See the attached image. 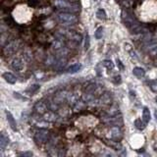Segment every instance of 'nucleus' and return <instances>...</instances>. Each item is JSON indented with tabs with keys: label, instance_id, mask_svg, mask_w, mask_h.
<instances>
[{
	"label": "nucleus",
	"instance_id": "obj_1",
	"mask_svg": "<svg viewBox=\"0 0 157 157\" xmlns=\"http://www.w3.org/2000/svg\"><path fill=\"white\" fill-rule=\"evenodd\" d=\"M121 17H122V21L124 23V25L132 33H147V29L144 26H142L131 12L127 11V10H123Z\"/></svg>",
	"mask_w": 157,
	"mask_h": 157
},
{
	"label": "nucleus",
	"instance_id": "obj_2",
	"mask_svg": "<svg viewBox=\"0 0 157 157\" xmlns=\"http://www.w3.org/2000/svg\"><path fill=\"white\" fill-rule=\"evenodd\" d=\"M57 21L63 26H72V25L76 24L78 21V17L72 12L64 11L59 13L56 16Z\"/></svg>",
	"mask_w": 157,
	"mask_h": 157
},
{
	"label": "nucleus",
	"instance_id": "obj_3",
	"mask_svg": "<svg viewBox=\"0 0 157 157\" xmlns=\"http://www.w3.org/2000/svg\"><path fill=\"white\" fill-rule=\"evenodd\" d=\"M68 39H67V44L70 47L75 48L77 46H78L81 44V42L82 41V36L81 33H78L76 32L73 33H69L67 34Z\"/></svg>",
	"mask_w": 157,
	"mask_h": 157
},
{
	"label": "nucleus",
	"instance_id": "obj_4",
	"mask_svg": "<svg viewBox=\"0 0 157 157\" xmlns=\"http://www.w3.org/2000/svg\"><path fill=\"white\" fill-rule=\"evenodd\" d=\"M49 139V132L45 129H39L34 132V140L38 144H43L48 141Z\"/></svg>",
	"mask_w": 157,
	"mask_h": 157
},
{
	"label": "nucleus",
	"instance_id": "obj_5",
	"mask_svg": "<svg viewBox=\"0 0 157 157\" xmlns=\"http://www.w3.org/2000/svg\"><path fill=\"white\" fill-rule=\"evenodd\" d=\"M49 107H50V104L46 103V101L38 100L37 102H36V104L33 105V110L36 113H37V114L41 115V114H45L48 111Z\"/></svg>",
	"mask_w": 157,
	"mask_h": 157
},
{
	"label": "nucleus",
	"instance_id": "obj_6",
	"mask_svg": "<svg viewBox=\"0 0 157 157\" xmlns=\"http://www.w3.org/2000/svg\"><path fill=\"white\" fill-rule=\"evenodd\" d=\"M68 92L66 90H58L56 93H55V95H54L53 97V103H55L56 105H60L62 104V103L65 101L67 98H68Z\"/></svg>",
	"mask_w": 157,
	"mask_h": 157
},
{
	"label": "nucleus",
	"instance_id": "obj_7",
	"mask_svg": "<svg viewBox=\"0 0 157 157\" xmlns=\"http://www.w3.org/2000/svg\"><path fill=\"white\" fill-rule=\"evenodd\" d=\"M18 46H19L18 41H16V40L11 41L10 43H8L5 47H3V54L4 55H11V54H13L17 51Z\"/></svg>",
	"mask_w": 157,
	"mask_h": 157
},
{
	"label": "nucleus",
	"instance_id": "obj_8",
	"mask_svg": "<svg viewBox=\"0 0 157 157\" xmlns=\"http://www.w3.org/2000/svg\"><path fill=\"white\" fill-rule=\"evenodd\" d=\"M110 137L111 140H114L119 141L122 137H123V132L121 131V129L118 126H113L110 129Z\"/></svg>",
	"mask_w": 157,
	"mask_h": 157
},
{
	"label": "nucleus",
	"instance_id": "obj_9",
	"mask_svg": "<svg viewBox=\"0 0 157 157\" xmlns=\"http://www.w3.org/2000/svg\"><path fill=\"white\" fill-rule=\"evenodd\" d=\"M113 100V97H112V93L109 91H104L101 94V96L99 97V103L101 105H110L111 102Z\"/></svg>",
	"mask_w": 157,
	"mask_h": 157
},
{
	"label": "nucleus",
	"instance_id": "obj_10",
	"mask_svg": "<svg viewBox=\"0 0 157 157\" xmlns=\"http://www.w3.org/2000/svg\"><path fill=\"white\" fill-rule=\"evenodd\" d=\"M67 64V59L65 57L63 56H60V57H57V60L55 62V64H54L53 68L55 69L56 71H62L64 68H65Z\"/></svg>",
	"mask_w": 157,
	"mask_h": 157
},
{
	"label": "nucleus",
	"instance_id": "obj_11",
	"mask_svg": "<svg viewBox=\"0 0 157 157\" xmlns=\"http://www.w3.org/2000/svg\"><path fill=\"white\" fill-rule=\"evenodd\" d=\"M11 67L14 69L15 71H22L24 69V61L21 58H15L13 59V61L11 63Z\"/></svg>",
	"mask_w": 157,
	"mask_h": 157
},
{
	"label": "nucleus",
	"instance_id": "obj_12",
	"mask_svg": "<svg viewBox=\"0 0 157 157\" xmlns=\"http://www.w3.org/2000/svg\"><path fill=\"white\" fill-rule=\"evenodd\" d=\"M6 118H7V121L9 123L10 127H11V129L13 131H17V123H16V120H15V118L13 117L12 113L9 112V111H6Z\"/></svg>",
	"mask_w": 157,
	"mask_h": 157
},
{
	"label": "nucleus",
	"instance_id": "obj_13",
	"mask_svg": "<svg viewBox=\"0 0 157 157\" xmlns=\"http://www.w3.org/2000/svg\"><path fill=\"white\" fill-rule=\"evenodd\" d=\"M82 64L80 63H76V64H73V65H71L70 67H68L66 69V72L68 74H75V73H78V72H80L82 70Z\"/></svg>",
	"mask_w": 157,
	"mask_h": 157
},
{
	"label": "nucleus",
	"instance_id": "obj_14",
	"mask_svg": "<svg viewBox=\"0 0 157 157\" xmlns=\"http://www.w3.org/2000/svg\"><path fill=\"white\" fill-rule=\"evenodd\" d=\"M2 77H3V78L8 83H12V85H13V83H15V82H17V78L15 77L12 73H10V72H5V73H3Z\"/></svg>",
	"mask_w": 157,
	"mask_h": 157
},
{
	"label": "nucleus",
	"instance_id": "obj_15",
	"mask_svg": "<svg viewBox=\"0 0 157 157\" xmlns=\"http://www.w3.org/2000/svg\"><path fill=\"white\" fill-rule=\"evenodd\" d=\"M9 137L8 136L5 135V132H1V135H0V148L2 150H4V148L8 145L9 144Z\"/></svg>",
	"mask_w": 157,
	"mask_h": 157
},
{
	"label": "nucleus",
	"instance_id": "obj_16",
	"mask_svg": "<svg viewBox=\"0 0 157 157\" xmlns=\"http://www.w3.org/2000/svg\"><path fill=\"white\" fill-rule=\"evenodd\" d=\"M82 99L83 102H87V103H90V102H92V101H94L95 100V96H94V93H91V92H85L83 91V94L82 96Z\"/></svg>",
	"mask_w": 157,
	"mask_h": 157
},
{
	"label": "nucleus",
	"instance_id": "obj_17",
	"mask_svg": "<svg viewBox=\"0 0 157 157\" xmlns=\"http://www.w3.org/2000/svg\"><path fill=\"white\" fill-rule=\"evenodd\" d=\"M132 74H134L136 78H141L145 76V70L141 67H135L134 69H132Z\"/></svg>",
	"mask_w": 157,
	"mask_h": 157
},
{
	"label": "nucleus",
	"instance_id": "obj_18",
	"mask_svg": "<svg viewBox=\"0 0 157 157\" xmlns=\"http://www.w3.org/2000/svg\"><path fill=\"white\" fill-rule=\"evenodd\" d=\"M97 85L94 82H90V83H87V85L85 86L83 88V91L85 92H91V93H94L97 90Z\"/></svg>",
	"mask_w": 157,
	"mask_h": 157
},
{
	"label": "nucleus",
	"instance_id": "obj_19",
	"mask_svg": "<svg viewBox=\"0 0 157 157\" xmlns=\"http://www.w3.org/2000/svg\"><path fill=\"white\" fill-rule=\"evenodd\" d=\"M150 119H151V116H150L149 109L147 107H144V110H142V120H144L146 124H148Z\"/></svg>",
	"mask_w": 157,
	"mask_h": 157
},
{
	"label": "nucleus",
	"instance_id": "obj_20",
	"mask_svg": "<svg viewBox=\"0 0 157 157\" xmlns=\"http://www.w3.org/2000/svg\"><path fill=\"white\" fill-rule=\"evenodd\" d=\"M57 119V116L55 115V113L53 112V110L51 112H46L44 114V120L45 121H49V122H53V121H56Z\"/></svg>",
	"mask_w": 157,
	"mask_h": 157
},
{
	"label": "nucleus",
	"instance_id": "obj_21",
	"mask_svg": "<svg viewBox=\"0 0 157 157\" xmlns=\"http://www.w3.org/2000/svg\"><path fill=\"white\" fill-rule=\"evenodd\" d=\"M135 127L136 128L137 130L142 131V130H144V129H145V127H146V123H145L144 120L136 119V120L135 121Z\"/></svg>",
	"mask_w": 157,
	"mask_h": 157
},
{
	"label": "nucleus",
	"instance_id": "obj_22",
	"mask_svg": "<svg viewBox=\"0 0 157 157\" xmlns=\"http://www.w3.org/2000/svg\"><path fill=\"white\" fill-rule=\"evenodd\" d=\"M108 144H109V146L110 147H112L113 149H115V150H120L121 148H122V145H121V144H119L117 140H115L114 141V140H110L109 142H107Z\"/></svg>",
	"mask_w": 157,
	"mask_h": 157
},
{
	"label": "nucleus",
	"instance_id": "obj_23",
	"mask_svg": "<svg viewBox=\"0 0 157 157\" xmlns=\"http://www.w3.org/2000/svg\"><path fill=\"white\" fill-rule=\"evenodd\" d=\"M56 60H57V58L54 56V55H48L47 56V58H46V65L47 66H54V64H55V62H56Z\"/></svg>",
	"mask_w": 157,
	"mask_h": 157
},
{
	"label": "nucleus",
	"instance_id": "obj_24",
	"mask_svg": "<svg viewBox=\"0 0 157 157\" xmlns=\"http://www.w3.org/2000/svg\"><path fill=\"white\" fill-rule=\"evenodd\" d=\"M39 88H40V86L37 85V83H36V85H32L27 90V92H29V94H33V93H36Z\"/></svg>",
	"mask_w": 157,
	"mask_h": 157
},
{
	"label": "nucleus",
	"instance_id": "obj_25",
	"mask_svg": "<svg viewBox=\"0 0 157 157\" xmlns=\"http://www.w3.org/2000/svg\"><path fill=\"white\" fill-rule=\"evenodd\" d=\"M103 66H104L108 71H112L114 69V63L111 60H104L103 61Z\"/></svg>",
	"mask_w": 157,
	"mask_h": 157
},
{
	"label": "nucleus",
	"instance_id": "obj_26",
	"mask_svg": "<svg viewBox=\"0 0 157 157\" xmlns=\"http://www.w3.org/2000/svg\"><path fill=\"white\" fill-rule=\"evenodd\" d=\"M96 17L99 19V20H106L107 15H106L105 10H103V9H99V10H98V11L96 12Z\"/></svg>",
	"mask_w": 157,
	"mask_h": 157
},
{
	"label": "nucleus",
	"instance_id": "obj_27",
	"mask_svg": "<svg viewBox=\"0 0 157 157\" xmlns=\"http://www.w3.org/2000/svg\"><path fill=\"white\" fill-rule=\"evenodd\" d=\"M102 34H103V28L102 27H99L96 29L95 31V33H94V36L96 39H100L102 37Z\"/></svg>",
	"mask_w": 157,
	"mask_h": 157
},
{
	"label": "nucleus",
	"instance_id": "obj_28",
	"mask_svg": "<svg viewBox=\"0 0 157 157\" xmlns=\"http://www.w3.org/2000/svg\"><path fill=\"white\" fill-rule=\"evenodd\" d=\"M149 87H150V90L152 91L157 92V78H155V80L151 81L149 82Z\"/></svg>",
	"mask_w": 157,
	"mask_h": 157
},
{
	"label": "nucleus",
	"instance_id": "obj_29",
	"mask_svg": "<svg viewBox=\"0 0 157 157\" xmlns=\"http://www.w3.org/2000/svg\"><path fill=\"white\" fill-rule=\"evenodd\" d=\"M148 53L151 56H157V44L156 45H152L148 48Z\"/></svg>",
	"mask_w": 157,
	"mask_h": 157
},
{
	"label": "nucleus",
	"instance_id": "obj_30",
	"mask_svg": "<svg viewBox=\"0 0 157 157\" xmlns=\"http://www.w3.org/2000/svg\"><path fill=\"white\" fill-rule=\"evenodd\" d=\"M90 48V36L86 33V43H85V49L86 50H87V49Z\"/></svg>",
	"mask_w": 157,
	"mask_h": 157
},
{
	"label": "nucleus",
	"instance_id": "obj_31",
	"mask_svg": "<svg viewBox=\"0 0 157 157\" xmlns=\"http://www.w3.org/2000/svg\"><path fill=\"white\" fill-rule=\"evenodd\" d=\"M20 155H22V156H28V157H31V156H33V152H31V151H27V152H21V153H20Z\"/></svg>",
	"mask_w": 157,
	"mask_h": 157
},
{
	"label": "nucleus",
	"instance_id": "obj_32",
	"mask_svg": "<svg viewBox=\"0 0 157 157\" xmlns=\"http://www.w3.org/2000/svg\"><path fill=\"white\" fill-rule=\"evenodd\" d=\"M122 82L121 80V76H115L114 77V82L115 83H120Z\"/></svg>",
	"mask_w": 157,
	"mask_h": 157
},
{
	"label": "nucleus",
	"instance_id": "obj_33",
	"mask_svg": "<svg viewBox=\"0 0 157 157\" xmlns=\"http://www.w3.org/2000/svg\"><path fill=\"white\" fill-rule=\"evenodd\" d=\"M117 65L120 67V69H121V70H123V69H124V66L122 65L121 61H120V60H118V59H117Z\"/></svg>",
	"mask_w": 157,
	"mask_h": 157
},
{
	"label": "nucleus",
	"instance_id": "obj_34",
	"mask_svg": "<svg viewBox=\"0 0 157 157\" xmlns=\"http://www.w3.org/2000/svg\"><path fill=\"white\" fill-rule=\"evenodd\" d=\"M154 116H155V119H156V122H157V110L154 112Z\"/></svg>",
	"mask_w": 157,
	"mask_h": 157
},
{
	"label": "nucleus",
	"instance_id": "obj_35",
	"mask_svg": "<svg viewBox=\"0 0 157 157\" xmlns=\"http://www.w3.org/2000/svg\"><path fill=\"white\" fill-rule=\"evenodd\" d=\"M155 101H156V103H157V97L155 98Z\"/></svg>",
	"mask_w": 157,
	"mask_h": 157
}]
</instances>
